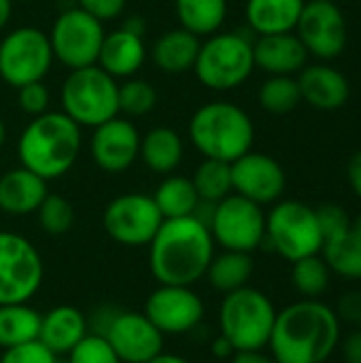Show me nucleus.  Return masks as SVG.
Listing matches in <instances>:
<instances>
[{"mask_svg":"<svg viewBox=\"0 0 361 363\" xmlns=\"http://www.w3.org/2000/svg\"><path fill=\"white\" fill-rule=\"evenodd\" d=\"M119 83L98 64L68 70L60 102L62 111L79 128H98L100 123L119 115Z\"/></svg>","mask_w":361,"mask_h":363,"instance_id":"obj_7","label":"nucleus"},{"mask_svg":"<svg viewBox=\"0 0 361 363\" xmlns=\"http://www.w3.org/2000/svg\"><path fill=\"white\" fill-rule=\"evenodd\" d=\"M147 247L149 270L160 285H196L215 255L211 230L196 215L164 219Z\"/></svg>","mask_w":361,"mask_h":363,"instance_id":"obj_2","label":"nucleus"},{"mask_svg":"<svg viewBox=\"0 0 361 363\" xmlns=\"http://www.w3.org/2000/svg\"><path fill=\"white\" fill-rule=\"evenodd\" d=\"M40 313L26 304H0V349L38 340Z\"/></svg>","mask_w":361,"mask_h":363,"instance_id":"obj_30","label":"nucleus"},{"mask_svg":"<svg viewBox=\"0 0 361 363\" xmlns=\"http://www.w3.org/2000/svg\"><path fill=\"white\" fill-rule=\"evenodd\" d=\"M296 34L304 49L319 60L338 57L349 40V28L345 13L334 0L304 2Z\"/></svg>","mask_w":361,"mask_h":363,"instance_id":"obj_15","label":"nucleus"},{"mask_svg":"<svg viewBox=\"0 0 361 363\" xmlns=\"http://www.w3.org/2000/svg\"><path fill=\"white\" fill-rule=\"evenodd\" d=\"M13 2H15V0H13Z\"/></svg>","mask_w":361,"mask_h":363,"instance_id":"obj_52","label":"nucleus"},{"mask_svg":"<svg viewBox=\"0 0 361 363\" xmlns=\"http://www.w3.org/2000/svg\"><path fill=\"white\" fill-rule=\"evenodd\" d=\"M4 140H6V128H4V121L0 119V149L4 145Z\"/></svg>","mask_w":361,"mask_h":363,"instance_id":"obj_51","label":"nucleus"},{"mask_svg":"<svg viewBox=\"0 0 361 363\" xmlns=\"http://www.w3.org/2000/svg\"><path fill=\"white\" fill-rule=\"evenodd\" d=\"M264 245L291 264L302 257L319 255L323 236L315 208L298 200L274 202L272 211L266 215Z\"/></svg>","mask_w":361,"mask_h":363,"instance_id":"obj_9","label":"nucleus"},{"mask_svg":"<svg viewBox=\"0 0 361 363\" xmlns=\"http://www.w3.org/2000/svg\"><path fill=\"white\" fill-rule=\"evenodd\" d=\"M0 363H57V355L51 353L40 340H32L4 349L0 355Z\"/></svg>","mask_w":361,"mask_h":363,"instance_id":"obj_40","label":"nucleus"},{"mask_svg":"<svg viewBox=\"0 0 361 363\" xmlns=\"http://www.w3.org/2000/svg\"><path fill=\"white\" fill-rule=\"evenodd\" d=\"M298 85L302 100L319 111H336L345 106L351 96L349 79L328 64L304 66L300 70Z\"/></svg>","mask_w":361,"mask_h":363,"instance_id":"obj_20","label":"nucleus"},{"mask_svg":"<svg viewBox=\"0 0 361 363\" xmlns=\"http://www.w3.org/2000/svg\"><path fill=\"white\" fill-rule=\"evenodd\" d=\"M138 151H140V134L130 119H121L117 115L94 128L89 140V153L100 170L109 174L126 172L138 160Z\"/></svg>","mask_w":361,"mask_h":363,"instance_id":"obj_18","label":"nucleus"},{"mask_svg":"<svg viewBox=\"0 0 361 363\" xmlns=\"http://www.w3.org/2000/svg\"><path fill=\"white\" fill-rule=\"evenodd\" d=\"M198 49L200 38L179 26L157 36L151 47V60L166 74H183L187 70H194Z\"/></svg>","mask_w":361,"mask_h":363,"instance_id":"obj_24","label":"nucleus"},{"mask_svg":"<svg viewBox=\"0 0 361 363\" xmlns=\"http://www.w3.org/2000/svg\"><path fill=\"white\" fill-rule=\"evenodd\" d=\"M121 28H126V30H130V32H134V34H145V28H147V23H145V19L143 17H130Z\"/></svg>","mask_w":361,"mask_h":363,"instance_id":"obj_47","label":"nucleus"},{"mask_svg":"<svg viewBox=\"0 0 361 363\" xmlns=\"http://www.w3.org/2000/svg\"><path fill=\"white\" fill-rule=\"evenodd\" d=\"M343 338L334 308L319 300H300L277 311L268 340L277 363H326Z\"/></svg>","mask_w":361,"mask_h":363,"instance_id":"obj_1","label":"nucleus"},{"mask_svg":"<svg viewBox=\"0 0 361 363\" xmlns=\"http://www.w3.org/2000/svg\"><path fill=\"white\" fill-rule=\"evenodd\" d=\"M191 183L196 187V194L202 204H217L226 196H230L232 189V166L228 162L219 160H206L196 168Z\"/></svg>","mask_w":361,"mask_h":363,"instance_id":"obj_32","label":"nucleus"},{"mask_svg":"<svg viewBox=\"0 0 361 363\" xmlns=\"http://www.w3.org/2000/svg\"><path fill=\"white\" fill-rule=\"evenodd\" d=\"M145 60H147V47L143 36L126 28H119L104 34L96 64L113 79H130L136 77Z\"/></svg>","mask_w":361,"mask_h":363,"instance_id":"obj_21","label":"nucleus"},{"mask_svg":"<svg viewBox=\"0 0 361 363\" xmlns=\"http://www.w3.org/2000/svg\"><path fill=\"white\" fill-rule=\"evenodd\" d=\"M87 334V317L74 306L62 304L40 315L38 340L57 357L68 355Z\"/></svg>","mask_w":361,"mask_h":363,"instance_id":"obj_22","label":"nucleus"},{"mask_svg":"<svg viewBox=\"0 0 361 363\" xmlns=\"http://www.w3.org/2000/svg\"><path fill=\"white\" fill-rule=\"evenodd\" d=\"M230 166H232L234 194L260 206L274 204L281 200L285 185H287V177H285L283 166L274 157L251 149L249 153H245Z\"/></svg>","mask_w":361,"mask_h":363,"instance_id":"obj_17","label":"nucleus"},{"mask_svg":"<svg viewBox=\"0 0 361 363\" xmlns=\"http://www.w3.org/2000/svg\"><path fill=\"white\" fill-rule=\"evenodd\" d=\"M64 111H47L32 117L17 140L19 164L45 181L60 179L79 160L83 136Z\"/></svg>","mask_w":361,"mask_h":363,"instance_id":"obj_3","label":"nucleus"},{"mask_svg":"<svg viewBox=\"0 0 361 363\" xmlns=\"http://www.w3.org/2000/svg\"><path fill=\"white\" fill-rule=\"evenodd\" d=\"M181 28L206 38L221 30L228 15V0H174Z\"/></svg>","mask_w":361,"mask_h":363,"instance_id":"obj_28","label":"nucleus"},{"mask_svg":"<svg viewBox=\"0 0 361 363\" xmlns=\"http://www.w3.org/2000/svg\"><path fill=\"white\" fill-rule=\"evenodd\" d=\"M253 60L255 68H262L270 77L287 74L294 77L306 66L309 51L294 32L283 34H264L253 40Z\"/></svg>","mask_w":361,"mask_h":363,"instance_id":"obj_19","label":"nucleus"},{"mask_svg":"<svg viewBox=\"0 0 361 363\" xmlns=\"http://www.w3.org/2000/svg\"><path fill=\"white\" fill-rule=\"evenodd\" d=\"M253 70V40L249 36L240 32H215L200 40L194 74L206 89H236Z\"/></svg>","mask_w":361,"mask_h":363,"instance_id":"obj_6","label":"nucleus"},{"mask_svg":"<svg viewBox=\"0 0 361 363\" xmlns=\"http://www.w3.org/2000/svg\"><path fill=\"white\" fill-rule=\"evenodd\" d=\"M315 213H317V221H319L323 240L343 236L351 230V217L340 204L328 202V204H321L319 208H315Z\"/></svg>","mask_w":361,"mask_h":363,"instance_id":"obj_38","label":"nucleus"},{"mask_svg":"<svg viewBox=\"0 0 361 363\" xmlns=\"http://www.w3.org/2000/svg\"><path fill=\"white\" fill-rule=\"evenodd\" d=\"M13 13V0H0V32L6 28Z\"/></svg>","mask_w":361,"mask_h":363,"instance_id":"obj_48","label":"nucleus"},{"mask_svg":"<svg viewBox=\"0 0 361 363\" xmlns=\"http://www.w3.org/2000/svg\"><path fill=\"white\" fill-rule=\"evenodd\" d=\"M183 138L177 130L160 125L140 136L138 157L155 174H172L183 162Z\"/></svg>","mask_w":361,"mask_h":363,"instance_id":"obj_26","label":"nucleus"},{"mask_svg":"<svg viewBox=\"0 0 361 363\" xmlns=\"http://www.w3.org/2000/svg\"><path fill=\"white\" fill-rule=\"evenodd\" d=\"M251 277H253L251 253H240V251H223L219 255H213L206 270V279L211 287L221 291L223 296L240 287H247Z\"/></svg>","mask_w":361,"mask_h":363,"instance_id":"obj_29","label":"nucleus"},{"mask_svg":"<svg viewBox=\"0 0 361 363\" xmlns=\"http://www.w3.org/2000/svg\"><path fill=\"white\" fill-rule=\"evenodd\" d=\"M351 232H353V234H355V236L361 240V213L355 217V219H353V221H351Z\"/></svg>","mask_w":361,"mask_h":363,"instance_id":"obj_50","label":"nucleus"},{"mask_svg":"<svg viewBox=\"0 0 361 363\" xmlns=\"http://www.w3.org/2000/svg\"><path fill=\"white\" fill-rule=\"evenodd\" d=\"M77 6L89 13L91 17H96L98 21L106 23L123 13L126 0H77Z\"/></svg>","mask_w":361,"mask_h":363,"instance_id":"obj_41","label":"nucleus"},{"mask_svg":"<svg viewBox=\"0 0 361 363\" xmlns=\"http://www.w3.org/2000/svg\"><path fill=\"white\" fill-rule=\"evenodd\" d=\"M328 268L343 279H361V240L349 230L343 236L323 240L321 253Z\"/></svg>","mask_w":361,"mask_h":363,"instance_id":"obj_31","label":"nucleus"},{"mask_svg":"<svg viewBox=\"0 0 361 363\" xmlns=\"http://www.w3.org/2000/svg\"><path fill=\"white\" fill-rule=\"evenodd\" d=\"M147 363H191L187 362L185 357H181V355H170V353H160V355H155L153 359H149Z\"/></svg>","mask_w":361,"mask_h":363,"instance_id":"obj_49","label":"nucleus"},{"mask_svg":"<svg viewBox=\"0 0 361 363\" xmlns=\"http://www.w3.org/2000/svg\"><path fill=\"white\" fill-rule=\"evenodd\" d=\"M47 194V181L26 170L23 166L13 168L0 177V211L11 217H26L36 213Z\"/></svg>","mask_w":361,"mask_h":363,"instance_id":"obj_23","label":"nucleus"},{"mask_svg":"<svg viewBox=\"0 0 361 363\" xmlns=\"http://www.w3.org/2000/svg\"><path fill=\"white\" fill-rule=\"evenodd\" d=\"M213 353L217 355V357H232L234 355V349H232V345L223 338V336H219L215 342H213Z\"/></svg>","mask_w":361,"mask_h":363,"instance_id":"obj_46","label":"nucleus"},{"mask_svg":"<svg viewBox=\"0 0 361 363\" xmlns=\"http://www.w3.org/2000/svg\"><path fill=\"white\" fill-rule=\"evenodd\" d=\"M336 315L340 319V323H353L361 325V291H347L340 296L338 306H336Z\"/></svg>","mask_w":361,"mask_h":363,"instance_id":"obj_42","label":"nucleus"},{"mask_svg":"<svg viewBox=\"0 0 361 363\" xmlns=\"http://www.w3.org/2000/svg\"><path fill=\"white\" fill-rule=\"evenodd\" d=\"M347 179L351 189L355 191V196L361 200V149L351 157L349 168H347Z\"/></svg>","mask_w":361,"mask_h":363,"instance_id":"obj_44","label":"nucleus"},{"mask_svg":"<svg viewBox=\"0 0 361 363\" xmlns=\"http://www.w3.org/2000/svg\"><path fill=\"white\" fill-rule=\"evenodd\" d=\"M49 100H51V94L43 81L28 83V85H21L17 89V104L28 117H38V115L47 113Z\"/></svg>","mask_w":361,"mask_h":363,"instance_id":"obj_39","label":"nucleus"},{"mask_svg":"<svg viewBox=\"0 0 361 363\" xmlns=\"http://www.w3.org/2000/svg\"><path fill=\"white\" fill-rule=\"evenodd\" d=\"M164 217L147 194H121L113 198L104 213V232L123 247H147L160 230Z\"/></svg>","mask_w":361,"mask_h":363,"instance_id":"obj_14","label":"nucleus"},{"mask_svg":"<svg viewBox=\"0 0 361 363\" xmlns=\"http://www.w3.org/2000/svg\"><path fill=\"white\" fill-rule=\"evenodd\" d=\"M104 34V23L83 9L74 6L62 11L49 32L53 60L68 70L94 66L98 62Z\"/></svg>","mask_w":361,"mask_h":363,"instance_id":"obj_13","label":"nucleus"},{"mask_svg":"<svg viewBox=\"0 0 361 363\" xmlns=\"http://www.w3.org/2000/svg\"><path fill=\"white\" fill-rule=\"evenodd\" d=\"M345 363H361V330L351 332L338 342Z\"/></svg>","mask_w":361,"mask_h":363,"instance_id":"obj_43","label":"nucleus"},{"mask_svg":"<svg viewBox=\"0 0 361 363\" xmlns=\"http://www.w3.org/2000/svg\"><path fill=\"white\" fill-rule=\"evenodd\" d=\"M117 100H119V113H123L126 117H143L155 108L157 91L149 81L130 77L123 79V83L119 85Z\"/></svg>","mask_w":361,"mask_h":363,"instance_id":"obj_35","label":"nucleus"},{"mask_svg":"<svg viewBox=\"0 0 361 363\" xmlns=\"http://www.w3.org/2000/svg\"><path fill=\"white\" fill-rule=\"evenodd\" d=\"M274 363H277V362H274Z\"/></svg>","mask_w":361,"mask_h":363,"instance_id":"obj_53","label":"nucleus"},{"mask_svg":"<svg viewBox=\"0 0 361 363\" xmlns=\"http://www.w3.org/2000/svg\"><path fill=\"white\" fill-rule=\"evenodd\" d=\"M91 334L106 338L121 363H147L164 351V334L145 313L100 306L91 319Z\"/></svg>","mask_w":361,"mask_h":363,"instance_id":"obj_8","label":"nucleus"},{"mask_svg":"<svg viewBox=\"0 0 361 363\" xmlns=\"http://www.w3.org/2000/svg\"><path fill=\"white\" fill-rule=\"evenodd\" d=\"M232 363H274V359L266 357L262 351H236L232 355Z\"/></svg>","mask_w":361,"mask_h":363,"instance_id":"obj_45","label":"nucleus"},{"mask_svg":"<svg viewBox=\"0 0 361 363\" xmlns=\"http://www.w3.org/2000/svg\"><path fill=\"white\" fill-rule=\"evenodd\" d=\"M257 100H260L262 108L272 113V115H287V113H291L300 104V100H302L298 79L287 77V74L268 77L262 83V87H260Z\"/></svg>","mask_w":361,"mask_h":363,"instance_id":"obj_34","label":"nucleus"},{"mask_svg":"<svg viewBox=\"0 0 361 363\" xmlns=\"http://www.w3.org/2000/svg\"><path fill=\"white\" fill-rule=\"evenodd\" d=\"M274 319L277 308L272 300L247 285L223 296L219 306V336L232 345L234 353L262 351L268 347Z\"/></svg>","mask_w":361,"mask_h":363,"instance_id":"obj_5","label":"nucleus"},{"mask_svg":"<svg viewBox=\"0 0 361 363\" xmlns=\"http://www.w3.org/2000/svg\"><path fill=\"white\" fill-rule=\"evenodd\" d=\"M143 313L164 336H183L202 323L204 302L191 287L160 285L149 294Z\"/></svg>","mask_w":361,"mask_h":363,"instance_id":"obj_16","label":"nucleus"},{"mask_svg":"<svg viewBox=\"0 0 361 363\" xmlns=\"http://www.w3.org/2000/svg\"><path fill=\"white\" fill-rule=\"evenodd\" d=\"M206 225L215 245L223 247V251L253 253L264 245L266 213L260 204L238 194H230L213 204Z\"/></svg>","mask_w":361,"mask_h":363,"instance_id":"obj_11","label":"nucleus"},{"mask_svg":"<svg viewBox=\"0 0 361 363\" xmlns=\"http://www.w3.org/2000/svg\"><path fill=\"white\" fill-rule=\"evenodd\" d=\"M45 279L38 249L17 232H0V304L30 302Z\"/></svg>","mask_w":361,"mask_h":363,"instance_id":"obj_12","label":"nucleus"},{"mask_svg":"<svg viewBox=\"0 0 361 363\" xmlns=\"http://www.w3.org/2000/svg\"><path fill=\"white\" fill-rule=\"evenodd\" d=\"M153 202L164 219L198 215V208L202 204L191 179L181 174H166V179L157 185L153 194Z\"/></svg>","mask_w":361,"mask_h":363,"instance_id":"obj_27","label":"nucleus"},{"mask_svg":"<svg viewBox=\"0 0 361 363\" xmlns=\"http://www.w3.org/2000/svg\"><path fill=\"white\" fill-rule=\"evenodd\" d=\"M66 357L68 363H121L106 338L91 332Z\"/></svg>","mask_w":361,"mask_h":363,"instance_id":"obj_37","label":"nucleus"},{"mask_svg":"<svg viewBox=\"0 0 361 363\" xmlns=\"http://www.w3.org/2000/svg\"><path fill=\"white\" fill-rule=\"evenodd\" d=\"M304 2L306 0H247V23L260 36L294 32Z\"/></svg>","mask_w":361,"mask_h":363,"instance_id":"obj_25","label":"nucleus"},{"mask_svg":"<svg viewBox=\"0 0 361 363\" xmlns=\"http://www.w3.org/2000/svg\"><path fill=\"white\" fill-rule=\"evenodd\" d=\"M189 140L206 160L232 164L253 149L255 125L240 106L215 100L202 104L191 115Z\"/></svg>","mask_w":361,"mask_h":363,"instance_id":"obj_4","label":"nucleus"},{"mask_svg":"<svg viewBox=\"0 0 361 363\" xmlns=\"http://www.w3.org/2000/svg\"><path fill=\"white\" fill-rule=\"evenodd\" d=\"M330 279H332V270L328 268L321 255L302 257L291 266V285L306 300L321 298L330 287Z\"/></svg>","mask_w":361,"mask_h":363,"instance_id":"obj_33","label":"nucleus"},{"mask_svg":"<svg viewBox=\"0 0 361 363\" xmlns=\"http://www.w3.org/2000/svg\"><path fill=\"white\" fill-rule=\"evenodd\" d=\"M53 66L49 34L34 26H21L0 40V79L19 89L43 81Z\"/></svg>","mask_w":361,"mask_h":363,"instance_id":"obj_10","label":"nucleus"},{"mask_svg":"<svg viewBox=\"0 0 361 363\" xmlns=\"http://www.w3.org/2000/svg\"><path fill=\"white\" fill-rule=\"evenodd\" d=\"M36 215H38V223H40L43 232L49 236H62L74 223V208L60 194H47L45 200L40 202Z\"/></svg>","mask_w":361,"mask_h":363,"instance_id":"obj_36","label":"nucleus"}]
</instances>
